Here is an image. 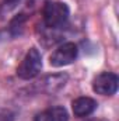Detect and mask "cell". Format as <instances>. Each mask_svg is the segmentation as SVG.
<instances>
[{
  "instance_id": "obj_1",
  "label": "cell",
  "mask_w": 119,
  "mask_h": 121,
  "mask_svg": "<svg viewBox=\"0 0 119 121\" xmlns=\"http://www.w3.org/2000/svg\"><path fill=\"white\" fill-rule=\"evenodd\" d=\"M44 23L48 28H59L69 18V7L62 1H49L44 6Z\"/></svg>"
},
{
  "instance_id": "obj_2",
  "label": "cell",
  "mask_w": 119,
  "mask_h": 121,
  "mask_svg": "<svg viewBox=\"0 0 119 121\" xmlns=\"http://www.w3.org/2000/svg\"><path fill=\"white\" fill-rule=\"evenodd\" d=\"M41 69H42L41 54L38 52L36 48H31L25 54L24 59L21 60L20 66L17 68V76L24 80H30V79H34L41 72Z\"/></svg>"
},
{
  "instance_id": "obj_3",
  "label": "cell",
  "mask_w": 119,
  "mask_h": 121,
  "mask_svg": "<svg viewBox=\"0 0 119 121\" xmlns=\"http://www.w3.org/2000/svg\"><path fill=\"white\" fill-rule=\"evenodd\" d=\"M77 55H79L77 45L73 44V42H64V44L59 45L52 52V55L49 58V62H51L52 66L60 68V66H66V65L73 63L77 59Z\"/></svg>"
},
{
  "instance_id": "obj_4",
  "label": "cell",
  "mask_w": 119,
  "mask_h": 121,
  "mask_svg": "<svg viewBox=\"0 0 119 121\" xmlns=\"http://www.w3.org/2000/svg\"><path fill=\"white\" fill-rule=\"evenodd\" d=\"M118 76L112 72H102L95 76L92 82V90L102 96H112L118 90Z\"/></svg>"
},
{
  "instance_id": "obj_5",
  "label": "cell",
  "mask_w": 119,
  "mask_h": 121,
  "mask_svg": "<svg viewBox=\"0 0 119 121\" xmlns=\"http://www.w3.org/2000/svg\"><path fill=\"white\" fill-rule=\"evenodd\" d=\"M71 108L76 117H88L97 108V101L91 97H79L71 103Z\"/></svg>"
},
{
  "instance_id": "obj_6",
  "label": "cell",
  "mask_w": 119,
  "mask_h": 121,
  "mask_svg": "<svg viewBox=\"0 0 119 121\" xmlns=\"http://www.w3.org/2000/svg\"><path fill=\"white\" fill-rule=\"evenodd\" d=\"M69 116L64 107H51L39 114H36L34 121H67Z\"/></svg>"
},
{
  "instance_id": "obj_7",
  "label": "cell",
  "mask_w": 119,
  "mask_h": 121,
  "mask_svg": "<svg viewBox=\"0 0 119 121\" xmlns=\"http://www.w3.org/2000/svg\"><path fill=\"white\" fill-rule=\"evenodd\" d=\"M87 121H99V120H87Z\"/></svg>"
}]
</instances>
